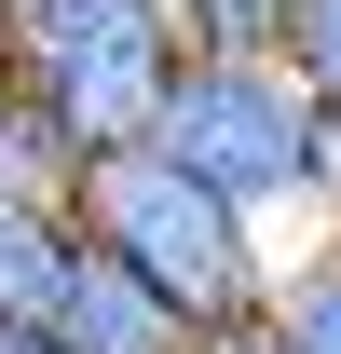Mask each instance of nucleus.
Segmentation results:
<instances>
[{
	"mask_svg": "<svg viewBox=\"0 0 341 354\" xmlns=\"http://www.w3.org/2000/svg\"><path fill=\"white\" fill-rule=\"evenodd\" d=\"M150 150H177V164L205 177L218 205H246L259 232L314 218L341 245V109L300 82L287 55H191L177 95H164V123H150Z\"/></svg>",
	"mask_w": 341,
	"mask_h": 354,
	"instance_id": "f257e3e1",
	"label": "nucleus"
},
{
	"mask_svg": "<svg viewBox=\"0 0 341 354\" xmlns=\"http://www.w3.org/2000/svg\"><path fill=\"white\" fill-rule=\"evenodd\" d=\"M69 218H82L110 259H137L191 327H259L273 286H287V245H273L246 205H218L205 177L177 164V150H150V136H137V150H96V164L69 177Z\"/></svg>",
	"mask_w": 341,
	"mask_h": 354,
	"instance_id": "f03ea898",
	"label": "nucleus"
},
{
	"mask_svg": "<svg viewBox=\"0 0 341 354\" xmlns=\"http://www.w3.org/2000/svg\"><path fill=\"white\" fill-rule=\"evenodd\" d=\"M14 14V82L42 95L69 150H137V136L164 123L177 68H191V28H177L164 0H0Z\"/></svg>",
	"mask_w": 341,
	"mask_h": 354,
	"instance_id": "7ed1b4c3",
	"label": "nucleus"
},
{
	"mask_svg": "<svg viewBox=\"0 0 341 354\" xmlns=\"http://www.w3.org/2000/svg\"><path fill=\"white\" fill-rule=\"evenodd\" d=\"M82 259H96V232L69 218V205H14V191H0V327H69Z\"/></svg>",
	"mask_w": 341,
	"mask_h": 354,
	"instance_id": "20e7f679",
	"label": "nucleus"
},
{
	"mask_svg": "<svg viewBox=\"0 0 341 354\" xmlns=\"http://www.w3.org/2000/svg\"><path fill=\"white\" fill-rule=\"evenodd\" d=\"M55 341H69V354H205V327H191V313H177L137 259H110V245H96V259H82V300H69V327H55Z\"/></svg>",
	"mask_w": 341,
	"mask_h": 354,
	"instance_id": "39448f33",
	"label": "nucleus"
},
{
	"mask_svg": "<svg viewBox=\"0 0 341 354\" xmlns=\"http://www.w3.org/2000/svg\"><path fill=\"white\" fill-rule=\"evenodd\" d=\"M69 177H82L69 123H55L28 82H0V191H14V205H69Z\"/></svg>",
	"mask_w": 341,
	"mask_h": 354,
	"instance_id": "423d86ee",
	"label": "nucleus"
},
{
	"mask_svg": "<svg viewBox=\"0 0 341 354\" xmlns=\"http://www.w3.org/2000/svg\"><path fill=\"white\" fill-rule=\"evenodd\" d=\"M273 354H341V245H300L273 286Z\"/></svg>",
	"mask_w": 341,
	"mask_h": 354,
	"instance_id": "0eeeda50",
	"label": "nucleus"
},
{
	"mask_svg": "<svg viewBox=\"0 0 341 354\" xmlns=\"http://www.w3.org/2000/svg\"><path fill=\"white\" fill-rule=\"evenodd\" d=\"M177 28H191V55H287L300 0H177Z\"/></svg>",
	"mask_w": 341,
	"mask_h": 354,
	"instance_id": "6e6552de",
	"label": "nucleus"
},
{
	"mask_svg": "<svg viewBox=\"0 0 341 354\" xmlns=\"http://www.w3.org/2000/svg\"><path fill=\"white\" fill-rule=\"evenodd\" d=\"M287 68H300V82H314V95L341 109V0H300V28H287Z\"/></svg>",
	"mask_w": 341,
	"mask_h": 354,
	"instance_id": "1a4fd4ad",
	"label": "nucleus"
},
{
	"mask_svg": "<svg viewBox=\"0 0 341 354\" xmlns=\"http://www.w3.org/2000/svg\"><path fill=\"white\" fill-rule=\"evenodd\" d=\"M205 354H273V313L259 327H205Z\"/></svg>",
	"mask_w": 341,
	"mask_h": 354,
	"instance_id": "9d476101",
	"label": "nucleus"
},
{
	"mask_svg": "<svg viewBox=\"0 0 341 354\" xmlns=\"http://www.w3.org/2000/svg\"><path fill=\"white\" fill-rule=\"evenodd\" d=\"M0 354H69V341H55V327H0Z\"/></svg>",
	"mask_w": 341,
	"mask_h": 354,
	"instance_id": "9b49d317",
	"label": "nucleus"
},
{
	"mask_svg": "<svg viewBox=\"0 0 341 354\" xmlns=\"http://www.w3.org/2000/svg\"><path fill=\"white\" fill-rule=\"evenodd\" d=\"M0 82H14V14H0Z\"/></svg>",
	"mask_w": 341,
	"mask_h": 354,
	"instance_id": "f8f14e48",
	"label": "nucleus"
}]
</instances>
